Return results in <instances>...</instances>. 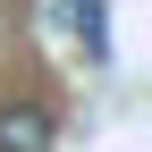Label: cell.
I'll return each mask as SVG.
<instances>
[{"mask_svg": "<svg viewBox=\"0 0 152 152\" xmlns=\"http://www.w3.org/2000/svg\"><path fill=\"white\" fill-rule=\"evenodd\" d=\"M51 135H59V127H51L42 102H9L0 110V152H51Z\"/></svg>", "mask_w": 152, "mask_h": 152, "instance_id": "cell-1", "label": "cell"}]
</instances>
